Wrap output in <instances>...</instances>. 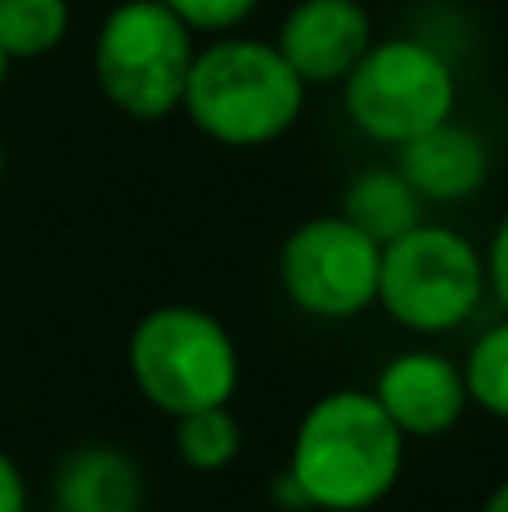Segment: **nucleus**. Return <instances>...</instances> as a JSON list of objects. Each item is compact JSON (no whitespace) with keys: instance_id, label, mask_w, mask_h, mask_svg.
Here are the masks:
<instances>
[{"instance_id":"nucleus-11","label":"nucleus","mask_w":508,"mask_h":512,"mask_svg":"<svg viewBox=\"0 0 508 512\" xmlns=\"http://www.w3.org/2000/svg\"><path fill=\"white\" fill-rule=\"evenodd\" d=\"M144 472L122 445L90 441L59 459L50 477L54 512H144Z\"/></svg>"},{"instance_id":"nucleus-6","label":"nucleus","mask_w":508,"mask_h":512,"mask_svg":"<svg viewBox=\"0 0 508 512\" xmlns=\"http://www.w3.org/2000/svg\"><path fill=\"white\" fill-rule=\"evenodd\" d=\"M194 54V32L162 0H117L99 18L90 68L99 95L122 117L162 122L180 113Z\"/></svg>"},{"instance_id":"nucleus-5","label":"nucleus","mask_w":508,"mask_h":512,"mask_svg":"<svg viewBox=\"0 0 508 512\" xmlns=\"http://www.w3.org/2000/svg\"><path fill=\"white\" fill-rule=\"evenodd\" d=\"M486 306V261L468 234L450 225H414L383 243L378 310L414 337H446Z\"/></svg>"},{"instance_id":"nucleus-21","label":"nucleus","mask_w":508,"mask_h":512,"mask_svg":"<svg viewBox=\"0 0 508 512\" xmlns=\"http://www.w3.org/2000/svg\"><path fill=\"white\" fill-rule=\"evenodd\" d=\"M5 171H9V153H5V144H0V180H5Z\"/></svg>"},{"instance_id":"nucleus-12","label":"nucleus","mask_w":508,"mask_h":512,"mask_svg":"<svg viewBox=\"0 0 508 512\" xmlns=\"http://www.w3.org/2000/svg\"><path fill=\"white\" fill-rule=\"evenodd\" d=\"M342 216H347L356 230H365L374 243H392L401 239L405 230L428 221V203L414 194V185L396 171V162H383V167H360L356 176L342 189Z\"/></svg>"},{"instance_id":"nucleus-19","label":"nucleus","mask_w":508,"mask_h":512,"mask_svg":"<svg viewBox=\"0 0 508 512\" xmlns=\"http://www.w3.org/2000/svg\"><path fill=\"white\" fill-rule=\"evenodd\" d=\"M477 512H508V477H504V481H495L491 495L482 499V508H477Z\"/></svg>"},{"instance_id":"nucleus-2","label":"nucleus","mask_w":508,"mask_h":512,"mask_svg":"<svg viewBox=\"0 0 508 512\" xmlns=\"http://www.w3.org/2000/svg\"><path fill=\"white\" fill-rule=\"evenodd\" d=\"M180 113L221 149H266L306 113V81L284 63L275 41L212 36L194 54Z\"/></svg>"},{"instance_id":"nucleus-1","label":"nucleus","mask_w":508,"mask_h":512,"mask_svg":"<svg viewBox=\"0 0 508 512\" xmlns=\"http://www.w3.org/2000/svg\"><path fill=\"white\" fill-rule=\"evenodd\" d=\"M410 441L365 387H333L302 409L288 445V481L306 512H374L401 486Z\"/></svg>"},{"instance_id":"nucleus-17","label":"nucleus","mask_w":508,"mask_h":512,"mask_svg":"<svg viewBox=\"0 0 508 512\" xmlns=\"http://www.w3.org/2000/svg\"><path fill=\"white\" fill-rule=\"evenodd\" d=\"M486 261V297L508 315V216L491 230V243L482 248Z\"/></svg>"},{"instance_id":"nucleus-15","label":"nucleus","mask_w":508,"mask_h":512,"mask_svg":"<svg viewBox=\"0 0 508 512\" xmlns=\"http://www.w3.org/2000/svg\"><path fill=\"white\" fill-rule=\"evenodd\" d=\"M468 387V405L482 409L495 423H508V315L486 324L468 342V355L459 360Z\"/></svg>"},{"instance_id":"nucleus-16","label":"nucleus","mask_w":508,"mask_h":512,"mask_svg":"<svg viewBox=\"0 0 508 512\" xmlns=\"http://www.w3.org/2000/svg\"><path fill=\"white\" fill-rule=\"evenodd\" d=\"M194 36H230L261 9V0H162Z\"/></svg>"},{"instance_id":"nucleus-4","label":"nucleus","mask_w":508,"mask_h":512,"mask_svg":"<svg viewBox=\"0 0 508 512\" xmlns=\"http://www.w3.org/2000/svg\"><path fill=\"white\" fill-rule=\"evenodd\" d=\"M459 104V77L450 54L428 36H383L342 81L347 122L383 149L419 140L423 131L450 122Z\"/></svg>"},{"instance_id":"nucleus-20","label":"nucleus","mask_w":508,"mask_h":512,"mask_svg":"<svg viewBox=\"0 0 508 512\" xmlns=\"http://www.w3.org/2000/svg\"><path fill=\"white\" fill-rule=\"evenodd\" d=\"M5 77H9V59H5V50H0V90H5Z\"/></svg>"},{"instance_id":"nucleus-9","label":"nucleus","mask_w":508,"mask_h":512,"mask_svg":"<svg viewBox=\"0 0 508 512\" xmlns=\"http://www.w3.org/2000/svg\"><path fill=\"white\" fill-rule=\"evenodd\" d=\"M374 45L365 0H297L275 32V50L311 86H342Z\"/></svg>"},{"instance_id":"nucleus-3","label":"nucleus","mask_w":508,"mask_h":512,"mask_svg":"<svg viewBox=\"0 0 508 512\" xmlns=\"http://www.w3.org/2000/svg\"><path fill=\"white\" fill-rule=\"evenodd\" d=\"M126 373L149 409L167 418L230 405L243 378V355L230 324L203 306L167 301L135 319L126 337Z\"/></svg>"},{"instance_id":"nucleus-8","label":"nucleus","mask_w":508,"mask_h":512,"mask_svg":"<svg viewBox=\"0 0 508 512\" xmlns=\"http://www.w3.org/2000/svg\"><path fill=\"white\" fill-rule=\"evenodd\" d=\"M369 396L378 400V409L392 418V427L405 441H437V436L455 432L473 409L459 360H450L446 351H432V346L396 351L378 369Z\"/></svg>"},{"instance_id":"nucleus-14","label":"nucleus","mask_w":508,"mask_h":512,"mask_svg":"<svg viewBox=\"0 0 508 512\" xmlns=\"http://www.w3.org/2000/svg\"><path fill=\"white\" fill-rule=\"evenodd\" d=\"M72 32L68 0H0V50L9 63L45 59Z\"/></svg>"},{"instance_id":"nucleus-18","label":"nucleus","mask_w":508,"mask_h":512,"mask_svg":"<svg viewBox=\"0 0 508 512\" xmlns=\"http://www.w3.org/2000/svg\"><path fill=\"white\" fill-rule=\"evenodd\" d=\"M27 508H32L27 477L14 463V454H5V445H0V512H27Z\"/></svg>"},{"instance_id":"nucleus-10","label":"nucleus","mask_w":508,"mask_h":512,"mask_svg":"<svg viewBox=\"0 0 508 512\" xmlns=\"http://www.w3.org/2000/svg\"><path fill=\"white\" fill-rule=\"evenodd\" d=\"M396 171L414 185V194L423 203L455 207L468 203L486 189L491 180V144L482 131H473L468 122L450 117V122L423 131L419 140L396 149Z\"/></svg>"},{"instance_id":"nucleus-13","label":"nucleus","mask_w":508,"mask_h":512,"mask_svg":"<svg viewBox=\"0 0 508 512\" xmlns=\"http://www.w3.org/2000/svg\"><path fill=\"white\" fill-rule=\"evenodd\" d=\"M171 445L189 472H225L243 454V423L230 405L171 418Z\"/></svg>"},{"instance_id":"nucleus-7","label":"nucleus","mask_w":508,"mask_h":512,"mask_svg":"<svg viewBox=\"0 0 508 512\" xmlns=\"http://www.w3.org/2000/svg\"><path fill=\"white\" fill-rule=\"evenodd\" d=\"M378 265L383 243L347 221L342 212L311 216L279 243V288L288 306L306 319L347 324L378 306Z\"/></svg>"}]
</instances>
